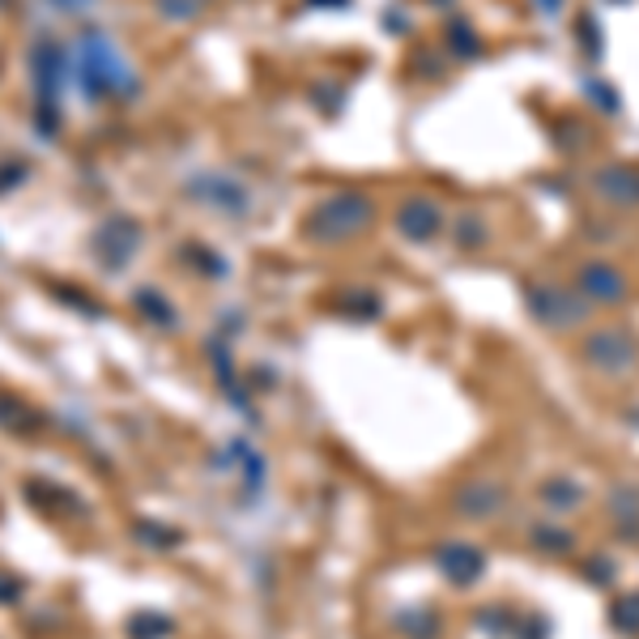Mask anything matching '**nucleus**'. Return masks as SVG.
Masks as SVG:
<instances>
[{
	"mask_svg": "<svg viewBox=\"0 0 639 639\" xmlns=\"http://www.w3.org/2000/svg\"><path fill=\"white\" fill-rule=\"evenodd\" d=\"M371 222H375V205H371V197L346 188V193H333L328 200H320L316 209L307 213L303 235L316 243H346V240H355V235H362Z\"/></svg>",
	"mask_w": 639,
	"mask_h": 639,
	"instance_id": "1",
	"label": "nucleus"
},
{
	"mask_svg": "<svg viewBox=\"0 0 639 639\" xmlns=\"http://www.w3.org/2000/svg\"><path fill=\"white\" fill-rule=\"evenodd\" d=\"M524 303H528V316L537 320L542 328H576L589 320V299L580 290H567V286H555V281H533L524 286Z\"/></svg>",
	"mask_w": 639,
	"mask_h": 639,
	"instance_id": "2",
	"label": "nucleus"
},
{
	"mask_svg": "<svg viewBox=\"0 0 639 639\" xmlns=\"http://www.w3.org/2000/svg\"><path fill=\"white\" fill-rule=\"evenodd\" d=\"M580 359L589 362V367H597L601 375H627L639 362V346L627 328L609 324V328H597V333H589L580 341Z\"/></svg>",
	"mask_w": 639,
	"mask_h": 639,
	"instance_id": "3",
	"label": "nucleus"
},
{
	"mask_svg": "<svg viewBox=\"0 0 639 639\" xmlns=\"http://www.w3.org/2000/svg\"><path fill=\"white\" fill-rule=\"evenodd\" d=\"M81 73L85 81H98L94 90H103V94H112V90H128V69H124V60L116 56V47L107 39H90L85 43V51H81Z\"/></svg>",
	"mask_w": 639,
	"mask_h": 639,
	"instance_id": "4",
	"label": "nucleus"
},
{
	"mask_svg": "<svg viewBox=\"0 0 639 639\" xmlns=\"http://www.w3.org/2000/svg\"><path fill=\"white\" fill-rule=\"evenodd\" d=\"M576 286L589 303H623L627 299V278L609 265V260H589L580 274H576Z\"/></svg>",
	"mask_w": 639,
	"mask_h": 639,
	"instance_id": "5",
	"label": "nucleus"
},
{
	"mask_svg": "<svg viewBox=\"0 0 639 639\" xmlns=\"http://www.w3.org/2000/svg\"><path fill=\"white\" fill-rule=\"evenodd\" d=\"M593 188L597 197H605L618 209H636L639 205V166L631 162H614V166H601L593 175Z\"/></svg>",
	"mask_w": 639,
	"mask_h": 639,
	"instance_id": "6",
	"label": "nucleus"
},
{
	"mask_svg": "<svg viewBox=\"0 0 639 639\" xmlns=\"http://www.w3.org/2000/svg\"><path fill=\"white\" fill-rule=\"evenodd\" d=\"M397 226H400V235H405V240H414V243L435 240V235L443 231V209L427 197L405 200V205H400V213H397Z\"/></svg>",
	"mask_w": 639,
	"mask_h": 639,
	"instance_id": "7",
	"label": "nucleus"
},
{
	"mask_svg": "<svg viewBox=\"0 0 639 639\" xmlns=\"http://www.w3.org/2000/svg\"><path fill=\"white\" fill-rule=\"evenodd\" d=\"M440 571L456 584V589H469V584H478L481 571H486V555H481L478 546L448 542L440 550Z\"/></svg>",
	"mask_w": 639,
	"mask_h": 639,
	"instance_id": "8",
	"label": "nucleus"
},
{
	"mask_svg": "<svg viewBox=\"0 0 639 639\" xmlns=\"http://www.w3.org/2000/svg\"><path fill=\"white\" fill-rule=\"evenodd\" d=\"M503 508V490L499 486H465V490H456V512H465V516H495Z\"/></svg>",
	"mask_w": 639,
	"mask_h": 639,
	"instance_id": "9",
	"label": "nucleus"
},
{
	"mask_svg": "<svg viewBox=\"0 0 639 639\" xmlns=\"http://www.w3.org/2000/svg\"><path fill=\"white\" fill-rule=\"evenodd\" d=\"M542 503L555 508V512H576L584 503V486L571 478H550L542 481Z\"/></svg>",
	"mask_w": 639,
	"mask_h": 639,
	"instance_id": "10",
	"label": "nucleus"
},
{
	"mask_svg": "<svg viewBox=\"0 0 639 639\" xmlns=\"http://www.w3.org/2000/svg\"><path fill=\"white\" fill-rule=\"evenodd\" d=\"M609 508H614V516L623 520L627 528H623V537L627 542H636L639 537V486H618L614 495H609Z\"/></svg>",
	"mask_w": 639,
	"mask_h": 639,
	"instance_id": "11",
	"label": "nucleus"
},
{
	"mask_svg": "<svg viewBox=\"0 0 639 639\" xmlns=\"http://www.w3.org/2000/svg\"><path fill=\"white\" fill-rule=\"evenodd\" d=\"M609 627L618 636H639V593H623L609 601Z\"/></svg>",
	"mask_w": 639,
	"mask_h": 639,
	"instance_id": "12",
	"label": "nucleus"
},
{
	"mask_svg": "<svg viewBox=\"0 0 639 639\" xmlns=\"http://www.w3.org/2000/svg\"><path fill=\"white\" fill-rule=\"evenodd\" d=\"M533 546L537 550H546V555H571V546H576V537L567 533V528H559V524H533Z\"/></svg>",
	"mask_w": 639,
	"mask_h": 639,
	"instance_id": "13",
	"label": "nucleus"
},
{
	"mask_svg": "<svg viewBox=\"0 0 639 639\" xmlns=\"http://www.w3.org/2000/svg\"><path fill=\"white\" fill-rule=\"evenodd\" d=\"M584 576H589V580H597V584H614L618 567H614V559H605V555H593V559L584 562Z\"/></svg>",
	"mask_w": 639,
	"mask_h": 639,
	"instance_id": "14",
	"label": "nucleus"
},
{
	"mask_svg": "<svg viewBox=\"0 0 639 639\" xmlns=\"http://www.w3.org/2000/svg\"><path fill=\"white\" fill-rule=\"evenodd\" d=\"M159 4H162L166 18H197L205 0H159Z\"/></svg>",
	"mask_w": 639,
	"mask_h": 639,
	"instance_id": "15",
	"label": "nucleus"
},
{
	"mask_svg": "<svg viewBox=\"0 0 639 639\" xmlns=\"http://www.w3.org/2000/svg\"><path fill=\"white\" fill-rule=\"evenodd\" d=\"M589 90H593V98H601V103H605L609 112H618V98H614L609 90H601V85H589Z\"/></svg>",
	"mask_w": 639,
	"mask_h": 639,
	"instance_id": "16",
	"label": "nucleus"
},
{
	"mask_svg": "<svg viewBox=\"0 0 639 639\" xmlns=\"http://www.w3.org/2000/svg\"><path fill=\"white\" fill-rule=\"evenodd\" d=\"M51 4H60V9H69V13H73V9H81L85 0H51Z\"/></svg>",
	"mask_w": 639,
	"mask_h": 639,
	"instance_id": "17",
	"label": "nucleus"
}]
</instances>
